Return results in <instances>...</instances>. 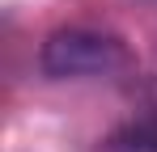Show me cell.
Returning a JSON list of instances; mask_svg holds the SVG:
<instances>
[{
  "mask_svg": "<svg viewBox=\"0 0 157 152\" xmlns=\"http://www.w3.org/2000/svg\"><path fill=\"white\" fill-rule=\"evenodd\" d=\"M43 72L55 80H106L132 68L128 47L102 30H55L38 51Z\"/></svg>",
  "mask_w": 157,
  "mask_h": 152,
  "instance_id": "6da1fadb",
  "label": "cell"
},
{
  "mask_svg": "<svg viewBox=\"0 0 157 152\" xmlns=\"http://www.w3.org/2000/svg\"><path fill=\"white\" fill-rule=\"evenodd\" d=\"M106 152H157V110L132 118L128 127H119L110 135Z\"/></svg>",
  "mask_w": 157,
  "mask_h": 152,
  "instance_id": "7a4b0ae2",
  "label": "cell"
}]
</instances>
